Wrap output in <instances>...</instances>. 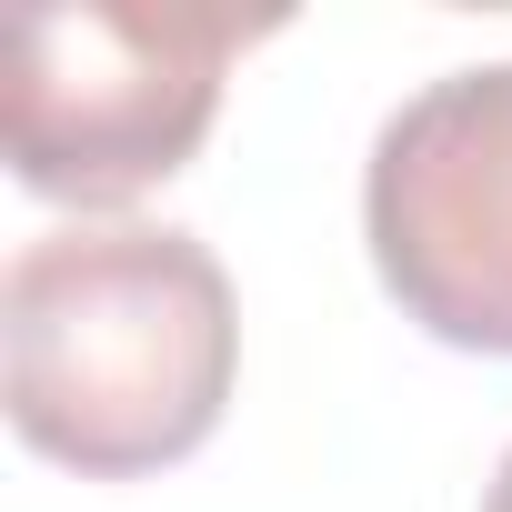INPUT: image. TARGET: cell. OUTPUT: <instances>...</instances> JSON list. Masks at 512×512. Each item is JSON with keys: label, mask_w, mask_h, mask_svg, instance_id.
<instances>
[{"label": "cell", "mask_w": 512, "mask_h": 512, "mask_svg": "<svg viewBox=\"0 0 512 512\" xmlns=\"http://www.w3.org/2000/svg\"><path fill=\"white\" fill-rule=\"evenodd\" d=\"M482 512H512V452H502V472H492V492H482Z\"/></svg>", "instance_id": "4"}, {"label": "cell", "mask_w": 512, "mask_h": 512, "mask_svg": "<svg viewBox=\"0 0 512 512\" xmlns=\"http://www.w3.org/2000/svg\"><path fill=\"white\" fill-rule=\"evenodd\" d=\"M382 292L452 352L512 362V61L422 81L362 161Z\"/></svg>", "instance_id": "3"}, {"label": "cell", "mask_w": 512, "mask_h": 512, "mask_svg": "<svg viewBox=\"0 0 512 512\" xmlns=\"http://www.w3.org/2000/svg\"><path fill=\"white\" fill-rule=\"evenodd\" d=\"M282 11L231 0H51L11 21L0 71V131L11 171L41 201L121 211L191 171L221 121V81L251 41H272Z\"/></svg>", "instance_id": "2"}, {"label": "cell", "mask_w": 512, "mask_h": 512, "mask_svg": "<svg viewBox=\"0 0 512 512\" xmlns=\"http://www.w3.org/2000/svg\"><path fill=\"white\" fill-rule=\"evenodd\" d=\"M241 312L211 241L181 221H71L21 241L0 282V402L11 432L81 472L131 482L221 432Z\"/></svg>", "instance_id": "1"}]
</instances>
